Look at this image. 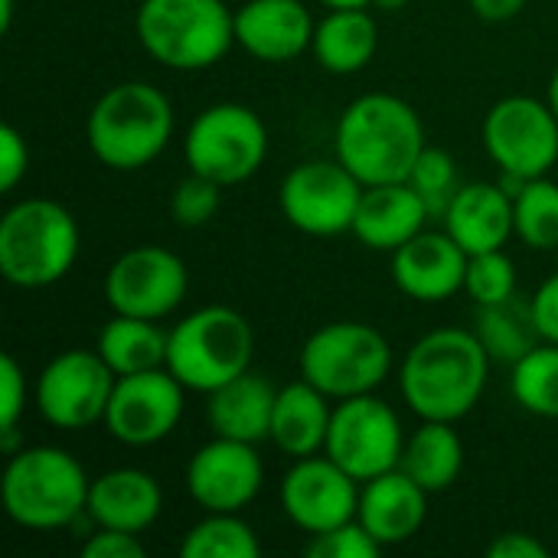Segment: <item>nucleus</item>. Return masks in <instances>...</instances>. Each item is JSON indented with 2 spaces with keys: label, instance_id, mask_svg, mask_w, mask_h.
<instances>
[{
  "label": "nucleus",
  "instance_id": "nucleus-1",
  "mask_svg": "<svg viewBox=\"0 0 558 558\" xmlns=\"http://www.w3.org/2000/svg\"><path fill=\"white\" fill-rule=\"evenodd\" d=\"M490 353L477 333L441 327L425 333L402 360L399 389L422 422H458L484 396Z\"/></svg>",
  "mask_w": 558,
  "mask_h": 558
},
{
  "label": "nucleus",
  "instance_id": "nucleus-2",
  "mask_svg": "<svg viewBox=\"0 0 558 558\" xmlns=\"http://www.w3.org/2000/svg\"><path fill=\"white\" fill-rule=\"evenodd\" d=\"M425 147L418 111L389 92L360 95L337 124V160L350 167L363 186L409 180Z\"/></svg>",
  "mask_w": 558,
  "mask_h": 558
},
{
  "label": "nucleus",
  "instance_id": "nucleus-3",
  "mask_svg": "<svg viewBox=\"0 0 558 558\" xmlns=\"http://www.w3.org/2000/svg\"><path fill=\"white\" fill-rule=\"evenodd\" d=\"M88 147L111 170H141L173 137L170 98L150 82H118L88 111Z\"/></svg>",
  "mask_w": 558,
  "mask_h": 558
},
{
  "label": "nucleus",
  "instance_id": "nucleus-4",
  "mask_svg": "<svg viewBox=\"0 0 558 558\" xmlns=\"http://www.w3.org/2000/svg\"><path fill=\"white\" fill-rule=\"evenodd\" d=\"M88 474L62 448L33 445L10 454L0 497L7 517L23 530H62L88 507Z\"/></svg>",
  "mask_w": 558,
  "mask_h": 558
},
{
  "label": "nucleus",
  "instance_id": "nucleus-5",
  "mask_svg": "<svg viewBox=\"0 0 558 558\" xmlns=\"http://www.w3.org/2000/svg\"><path fill=\"white\" fill-rule=\"evenodd\" d=\"M78 245V222L65 206L43 196L20 199L0 219V275L13 288H49L72 271Z\"/></svg>",
  "mask_w": 558,
  "mask_h": 558
},
{
  "label": "nucleus",
  "instance_id": "nucleus-6",
  "mask_svg": "<svg viewBox=\"0 0 558 558\" xmlns=\"http://www.w3.org/2000/svg\"><path fill=\"white\" fill-rule=\"evenodd\" d=\"M134 26L147 56L177 72L209 69L235 43L226 0H141Z\"/></svg>",
  "mask_w": 558,
  "mask_h": 558
},
{
  "label": "nucleus",
  "instance_id": "nucleus-7",
  "mask_svg": "<svg viewBox=\"0 0 558 558\" xmlns=\"http://www.w3.org/2000/svg\"><path fill=\"white\" fill-rule=\"evenodd\" d=\"M252 324L226 304H209L186 314L167 343V369L190 392H213L252 366Z\"/></svg>",
  "mask_w": 558,
  "mask_h": 558
},
{
  "label": "nucleus",
  "instance_id": "nucleus-8",
  "mask_svg": "<svg viewBox=\"0 0 558 558\" xmlns=\"http://www.w3.org/2000/svg\"><path fill=\"white\" fill-rule=\"evenodd\" d=\"M389 369V340L376 327L360 320L324 324L301 347V379H307L337 402L379 389Z\"/></svg>",
  "mask_w": 558,
  "mask_h": 558
},
{
  "label": "nucleus",
  "instance_id": "nucleus-9",
  "mask_svg": "<svg viewBox=\"0 0 558 558\" xmlns=\"http://www.w3.org/2000/svg\"><path fill=\"white\" fill-rule=\"evenodd\" d=\"M183 154L193 173H203L219 186H235L265 163L268 128L248 105L219 101L193 118Z\"/></svg>",
  "mask_w": 558,
  "mask_h": 558
},
{
  "label": "nucleus",
  "instance_id": "nucleus-10",
  "mask_svg": "<svg viewBox=\"0 0 558 558\" xmlns=\"http://www.w3.org/2000/svg\"><path fill=\"white\" fill-rule=\"evenodd\" d=\"M402 448V422L389 402L376 399L373 392L337 402L324 454L333 458L350 477L366 484L386 471H396Z\"/></svg>",
  "mask_w": 558,
  "mask_h": 558
},
{
  "label": "nucleus",
  "instance_id": "nucleus-11",
  "mask_svg": "<svg viewBox=\"0 0 558 558\" xmlns=\"http://www.w3.org/2000/svg\"><path fill=\"white\" fill-rule=\"evenodd\" d=\"M363 183L340 160H304L281 180L278 206L284 219L307 235H343L353 232Z\"/></svg>",
  "mask_w": 558,
  "mask_h": 558
},
{
  "label": "nucleus",
  "instance_id": "nucleus-12",
  "mask_svg": "<svg viewBox=\"0 0 558 558\" xmlns=\"http://www.w3.org/2000/svg\"><path fill=\"white\" fill-rule=\"evenodd\" d=\"M114 379V369L98 350H62L36 376V409L52 428H92L105 422Z\"/></svg>",
  "mask_w": 558,
  "mask_h": 558
},
{
  "label": "nucleus",
  "instance_id": "nucleus-13",
  "mask_svg": "<svg viewBox=\"0 0 558 558\" xmlns=\"http://www.w3.org/2000/svg\"><path fill=\"white\" fill-rule=\"evenodd\" d=\"M484 147L490 160L513 177H546L558 160V118L553 105L510 95L497 101L484 118Z\"/></svg>",
  "mask_w": 558,
  "mask_h": 558
},
{
  "label": "nucleus",
  "instance_id": "nucleus-14",
  "mask_svg": "<svg viewBox=\"0 0 558 558\" xmlns=\"http://www.w3.org/2000/svg\"><path fill=\"white\" fill-rule=\"evenodd\" d=\"M190 288L186 265L160 245H137L114 258L105 275V301L114 314L160 320L173 314Z\"/></svg>",
  "mask_w": 558,
  "mask_h": 558
},
{
  "label": "nucleus",
  "instance_id": "nucleus-15",
  "mask_svg": "<svg viewBox=\"0 0 558 558\" xmlns=\"http://www.w3.org/2000/svg\"><path fill=\"white\" fill-rule=\"evenodd\" d=\"M183 392L186 386L167 366L118 376L105 412V428L131 448L157 445L180 425Z\"/></svg>",
  "mask_w": 558,
  "mask_h": 558
},
{
  "label": "nucleus",
  "instance_id": "nucleus-16",
  "mask_svg": "<svg viewBox=\"0 0 558 558\" xmlns=\"http://www.w3.org/2000/svg\"><path fill=\"white\" fill-rule=\"evenodd\" d=\"M360 487L363 484L327 454L298 458L281 477V510L298 530L317 536L356 520Z\"/></svg>",
  "mask_w": 558,
  "mask_h": 558
},
{
  "label": "nucleus",
  "instance_id": "nucleus-17",
  "mask_svg": "<svg viewBox=\"0 0 558 558\" xmlns=\"http://www.w3.org/2000/svg\"><path fill=\"white\" fill-rule=\"evenodd\" d=\"M265 464L248 441L213 438L206 441L186 468L190 497L206 513H242L262 490Z\"/></svg>",
  "mask_w": 558,
  "mask_h": 558
},
{
  "label": "nucleus",
  "instance_id": "nucleus-18",
  "mask_svg": "<svg viewBox=\"0 0 558 558\" xmlns=\"http://www.w3.org/2000/svg\"><path fill=\"white\" fill-rule=\"evenodd\" d=\"M468 252L448 232H418L392 252V281L422 304H438L464 291Z\"/></svg>",
  "mask_w": 558,
  "mask_h": 558
},
{
  "label": "nucleus",
  "instance_id": "nucleus-19",
  "mask_svg": "<svg viewBox=\"0 0 558 558\" xmlns=\"http://www.w3.org/2000/svg\"><path fill=\"white\" fill-rule=\"evenodd\" d=\"M314 16L304 0H245L235 10V43L262 62H291L314 43Z\"/></svg>",
  "mask_w": 558,
  "mask_h": 558
},
{
  "label": "nucleus",
  "instance_id": "nucleus-20",
  "mask_svg": "<svg viewBox=\"0 0 558 558\" xmlns=\"http://www.w3.org/2000/svg\"><path fill=\"white\" fill-rule=\"evenodd\" d=\"M428 517V490H422L402 468L386 471L360 487L356 520L373 533V539L389 549L402 546L422 533Z\"/></svg>",
  "mask_w": 558,
  "mask_h": 558
},
{
  "label": "nucleus",
  "instance_id": "nucleus-21",
  "mask_svg": "<svg viewBox=\"0 0 558 558\" xmlns=\"http://www.w3.org/2000/svg\"><path fill=\"white\" fill-rule=\"evenodd\" d=\"M428 216H432L428 203L409 180L366 186L360 209H356L353 235L366 248L392 255L396 248H402L409 239H415L425 229Z\"/></svg>",
  "mask_w": 558,
  "mask_h": 558
},
{
  "label": "nucleus",
  "instance_id": "nucleus-22",
  "mask_svg": "<svg viewBox=\"0 0 558 558\" xmlns=\"http://www.w3.org/2000/svg\"><path fill=\"white\" fill-rule=\"evenodd\" d=\"M445 232L468 252H494L504 248L513 229V196L500 183H468L458 186L445 209Z\"/></svg>",
  "mask_w": 558,
  "mask_h": 558
},
{
  "label": "nucleus",
  "instance_id": "nucleus-23",
  "mask_svg": "<svg viewBox=\"0 0 558 558\" xmlns=\"http://www.w3.org/2000/svg\"><path fill=\"white\" fill-rule=\"evenodd\" d=\"M163 510L160 484L137 468H118L92 481L88 487V520L95 526L144 533Z\"/></svg>",
  "mask_w": 558,
  "mask_h": 558
},
{
  "label": "nucleus",
  "instance_id": "nucleus-24",
  "mask_svg": "<svg viewBox=\"0 0 558 558\" xmlns=\"http://www.w3.org/2000/svg\"><path fill=\"white\" fill-rule=\"evenodd\" d=\"M275 399H278V389L268 379H262L258 373L245 369L242 376H235L209 392L206 422H209L213 435H219V438L258 445L271 435Z\"/></svg>",
  "mask_w": 558,
  "mask_h": 558
},
{
  "label": "nucleus",
  "instance_id": "nucleus-25",
  "mask_svg": "<svg viewBox=\"0 0 558 558\" xmlns=\"http://www.w3.org/2000/svg\"><path fill=\"white\" fill-rule=\"evenodd\" d=\"M330 418H333L330 396H324L307 379L291 383V386L278 389L268 441L294 461L320 454L327 445Z\"/></svg>",
  "mask_w": 558,
  "mask_h": 558
},
{
  "label": "nucleus",
  "instance_id": "nucleus-26",
  "mask_svg": "<svg viewBox=\"0 0 558 558\" xmlns=\"http://www.w3.org/2000/svg\"><path fill=\"white\" fill-rule=\"evenodd\" d=\"M379 29L376 20L360 10H330L314 29V59L333 75H353L366 69L376 56Z\"/></svg>",
  "mask_w": 558,
  "mask_h": 558
},
{
  "label": "nucleus",
  "instance_id": "nucleus-27",
  "mask_svg": "<svg viewBox=\"0 0 558 558\" xmlns=\"http://www.w3.org/2000/svg\"><path fill=\"white\" fill-rule=\"evenodd\" d=\"M451 425L454 422H422V428L405 438L399 468L428 494H441L461 477L464 445Z\"/></svg>",
  "mask_w": 558,
  "mask_h": 558
},
{
  "label": "nucleus",
  "instance_id": "nucleus-28",
  "mask_svg": "<svg viewBox=\"0 0 558 558\" xmlns=\"http://www.w3.org/2000/svg\"><path fill=\"white\" fill-rule=\"evenodd\" d=\"M167 343H170V333L160 330L157 320L114 314L101 327L95 350L114 369V376H131V373L167 366Z\"/></svg>",
  "mask_w": 558,
  "mask_h": 558
},
{
  "label": "nucleus",
  "instance_id": "nucleus-29",
  "mask_svg": "<svg viewBox=\"0 0 558 558\" xmlns=\"http://www.w3.org/2000/svg\"><path fill=\"white\" fill-rule=\"evenodd\" d=\"M477 337L487 347L490 360H504V363H517L520 356H526L533 347L543 343L536 320H533V307L530 304H517V298L504 301V304H490L481 307L477 314Z\"/></svg>",
  "mask_w": 558,
  "mask_h": 558
},
{
  "label": "nucleus",
  "instance_id": "nucleus-30",
  "mask_svg": "<svg viewBox=\"0 0 558 558\" xmlns=\"http://www.w3.org/2000/svg\"><path fill=\"white\" fill-rule=\"evenodd\" d=\"M510 392L520 409L558 418V343H539L510 369Z\"/></svg>",
  "mask_w": 558,
  "mask_h": 558
},
{
  "label": "nucleus",
  "instance_id": "nucleus-31",
  "mask_svg": "<svg viewBox=\"0 0 558 558\" xmlns=\"http://www.w3.org/2000/svg\"><path fill=\"white\" fill-rule=\"evenodd\" d=\"M258 536L239 513H206L180 543L183 558H255Z\"/></svg>",
  "mask_w": 558,
  "mask_h": 558
},
{
  "label": "nucleus",
  "instance_id": "nucleus-32",
  "mask_svg": "<svg viewBox=\"0 0 558 558\" xmlns=\"http://www.w3.org/2000/svg\"><path fill=\"white\" fill-rule=\"evenodd\" d=\"M513 229L517 235L536 248H558V183L549 177L526 180V186L513 196Z\"/></svg>",
  "mask_w": 558,
  "mask_h": 558
},
{
  "label": "nucleus",
  "instance_id": "nucleus-33",
  "mask_svg": "<svg viewBox=\"0 0 558 558\" xmlns=\"http://www.w3.org/2000/svg\"><path fill=\"white\" fill-rule=\"evenodd\" d=\"M464 291L474 298L477 307L504 304L517 298V268L504 248L494 252H477L468 258V275H464Z\"/></svg>",
  "mask_w": 558,
  "mask_h": 558
},
{
  "label": "nucleus",
  "instance_id": "nucleus-34",
  "mask_svg": "<svg viewBox=\"0 0 558 558\" xmlns=\"http://www.w3.org/2000/svg\"><path fill=\"white\" fill-rule=\"evenodd\" d=\"M409 183L422 193V199L428 203L432 216H445L451 196L458 193V167H454V157L448 150L425 147L422 157L412 167Z\"/></svg>",
  "mask_w": 558,
  "mask_h": 558
},
{
  "label": "nucleus",
  "instance_id": "nucleus-35",
  "mask_svg": "<svg viewBox=\"0 0 558 558\" xmlns=\"http://www.w3.org/2000/svg\"><path fill=\"white\" fill-rule=\"evenodd\" d=\"M219 203H222V186L203 173H190L183 183H177L170 196V216L183 229H199L219 213Z\"/></svg>",
  "mask_w": 558,
  "mask_h": 558
},
{
  "label": "nucleus",
  "instance_id": "nucleus-36",
  "mask_svg": "<svg viewBox=\"0 0 558 558\" xmlns=\"http://www.w3.org/2000/svg\"><path fill=\"white\" fill-rule=\"evenodd\" d=\"M379 553H383V546L373 539V533L360 520H350L327 533H317L307 543V556L314 558H379Z\"/></svg>",
  "mask_w": 558,
  "mask_h": 558
},
{
  "label": "nucleus",
  "instance_id": "nucleus-37",
  "mask_svg": "<svg viewBox=\"0 0 558 558\" xmlns=\"http://www.w3.org/2000/svg\"><path fill=\"white\" fill-rule=\"evenodd\" d=\"M26 409V376L20 363L3 353L0 356V435L16 432V422Z\"/></svg>",
  "mask_w": 558,
  "mask_h": 558
},
{
  "label": "nucleus",
  "instance_id": "nucleus-38",
  "mask_svg": "<svg viewBox=\"0 0 558 558\" xmlns=\"http://www.w3.org/2000/svg\"><path fill=\"white\" fill-rule=\"evenodd\" d=\"M141 533H124V530H108L95 526V533L82 543L85 558H144V546L137 539Z\"/></svg>",
  "mask_w": 558,
  "mask_h": 558
},
{
  "label": "nucleus",
  "instance_id": "nucleus-39",
  "mask_svg": "<svg viewBox=\"0 0 558 558\" xmlns=\"http://www.w3.org/2000/svg\"><path fill=\"white\" fill-rule=\"evenodd\" d=\"M29 167V147L23 134L13 124L0 128V190H16V183L26 177Z\"/></svg>",
  "mask_w": 558,
  "mask_h": 558
},
{
  "label": "nucleus",
  "instance_id": "nucleus-40",
  "mask_svg": "<svg viewBox=\"0 0 558 558\" xmlns=\"http://www.w3.org/2000/svg\"><path fill=\"white\" fill-rule=\"evenodd\" d=\"M530 307H533V320H536L539 337L546 343H558V275L539 284V291L530 298Z\"/></svg>",
  "mask_w": 558,
  "mask_h": 558
},
{
  "label": "nucleus",
  "instance_id": "nucleus-41",
  "mask_svg": "<svg viewBox=\"0 0 558 558\" xmlns=\"http://www.w3.org/2000/svg\"><path fill=\"white\" fill-rule=\"evenodd\" d=\"M490 558H549V549L530 533H504L487 546Z\"/></svg>",
  "mask_w": 558,
  "mask_h": 558
},
{
  "label": "nucleus",
  "instance_id": "nucleus-42",
  "mask_svg": "<svg viewBox=\"0 0 558 558\" xmlns=\"http://www.w3.org/2000/svg\"><path fill=\"white\" fill-rule=\"evenodd\" d=\"M523 7H526V0H471V10L487 23L513 20Z\"/></svg>",
  "mask_w": 558,
  "mask_h": 558
},
{
  "label": "nucleus",
  "instance_id": "nucleus-43",
  "mask_svg": "<svg viewBox=\"0 0 558 558\" xmlns=\"http://www.w3.org/2000/svg\"><path fill=\"white\" fill-rule=\"evenodd\" d=\"M327 10H360V7H373V0H320Z\"/></svg>",
  "mask_w": 558,
  "mask_h": 558
},
{
  "label": "nucleus",
  "instance_id": "nucleus-44",
  "mask_svg": "<svg viewBox=\"0 0 558 558\" xmlns=\"http://www.w3.org/2000/svg\"><path fill=\"white\" fill-rule=\"evenodd\" d=\"M373 7H379V10H386V13H396V10H405L409 0H373Z\"/></svg>",
  "mask_w": 558,
  "mask_h": 558
},
{
  "label": "nucleus",
  "instance_id": "nucleus-45",
  "mask_svg": "<svg viewBox=\"0 0 558 558\" xmlns=\"http://www.w3.org/2000/svg\"><path fill=\"white\" fill-rule=\"evenodd\" d=\"M10 20H13V0H3V10H0V26L10 29Z\"/></svg>",
  "mask_w": 558,
  "mask_h": 558
},
{
  "label": "nucleus",
  "instance_id": "nucleus-46",
  "mask_svg": "<svg viewBox=\"0 0 558 558\" xmlns=\"http://www.w3.org/2000/svg\"><path fill=\"white\" fill-rule=\"evenodd\" d=\"M549 105H553V111H556L558 118V69L553 72V82H549Z\"/></svg>",
  "mask_w": 558,
  "mask_h": 558
}]
</instances>
